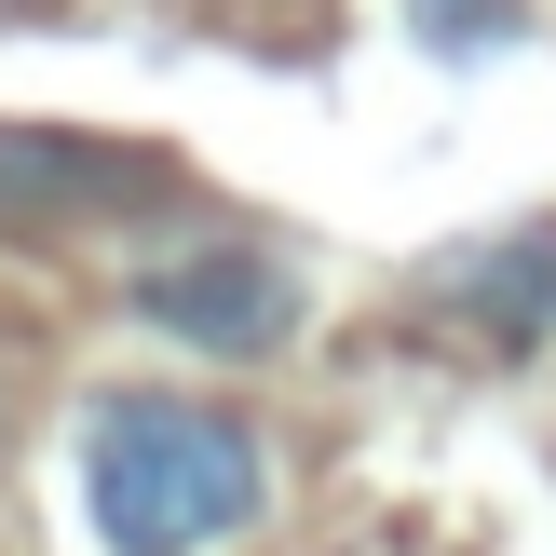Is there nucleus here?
I'll use <instances>...</instances> for the list:
<instances>
[{"instance_id":"nucleus-2","label":"nucleus","mask_w":556,"mask_h":556,"mask_svg":"<svg viewBox=\"0 0 556 556\" xmlns=\"http://www.w3.org/2000/svg\"><path fill=\"white\" fill-rule=\"evenodd\" d=\"M123 299H136V326H150V340L217 353V367H258V353L299 340V271L271 258V244H244V231H204V244L136 258Z\"/></svg>"},{"instance_id":"nucleus-4","label":"nucleus","mask_w":556,"mask_h":556,"mask_svg":"<svg viewBox=\"0 0 556 556\" xmlns=\"http://www.w3.org/2000/svg\"><path fill=\"white\" fill-rule=\"evenodd\" d=\"M434 299H448L476 340L543 353V340H556V231H516V244H476V258H448V271H434Z\"/></svg>"},{"instance_id":"nucleus-5","label":"nucleus","mask_w":556,"mask_h":556,"mask_svg":"<svg viewBox=\"0 0 556 556\" xmlns=\"http://www.w3.org/2000/svg\"><path fill=\"white\" fill-rule=\"evenodd\" d=\"M407 14H421V41H434V54H489V41L516 27V0H407Z\"/></svg>"},{"instance_id":"nucleus-1","label":"nucleus","mask_w":556,"mask_h":556,"mask_svg":"<svg viewBox=\"0 0 556 556\" xmlns=\"http://www.w3.org/2000/svg\"><path fill=\"white\" fill-rule=\"evenodd\" d=\"M81 516L109 556H217L271 516V448L244 407L177 394V380H136L96 394L81 421Z\"/></svg>"},{"instance_id":"nucleus-3","label":"nucleus","mask_w":556,"mask_h":556,"mask_svg":"<svg viewBox=\"0 0 556 556\" xmlns=\"http://www.w3.org/2000/svg\"><path fill=\"white\" fill-rule=\"evenodd\" d=\"M163 190H177V163H150V150L0 123V231H81V217H150Z\"/></svg>"}]
</instances>
